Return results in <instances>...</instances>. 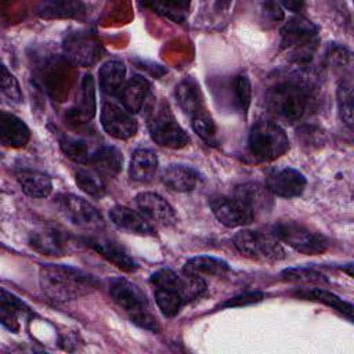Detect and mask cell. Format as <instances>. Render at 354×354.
Here are the masks:
<instances>
[{
  "label": "cell",
  "mask_w": 354,
  "mask_h": 354,
  "mask_svg": "<svg viewBox=\"0 0 354 354\" xmlns=\"http://www.w3.org/2000/svg\"><path fill=\"white\" fill-rule=\"evenodd\" d=\"M90 165L101 177H115L122 171L123 155L115 147H100L90 155Z\"/></svg>",
  "instance_id": "24"
},
{
  "label": "cell",
  "mask_w": 354,
  "mask_h": 354,
  "mask_svg": "<svg viewBox=\"0 0 354 354\" xmlns=\"http://www.w3.org/2000/svg\"><path fill=\"white\" fill-rule=\"evenodd\" d=\"M184 290H185V275L183 281L178 283L153 288L155 301L165 317L171 318L177 315L181 307L187 304L184 297Z\"/></svg>",
  "instance_id": "20"
},
{
  "label": "cell",
  "mask_w": 354,
  "mask_h": 354,
  "mask_svg": "<svg viewBox=\"0 0 354 354\" xmlns=\"http://www.w3.org/2000/svg\"><path fill=\"white\" fill-rule=\"evenodd\" d=\"M29 246L46 256H62L66 252V245L62 234L53 227L35 230L29 235Z\"/></svg>",
  "instance_id": "19"
},
{
  "label": "cell",
  "mask_w": 354,
  "mask_h": 354,
  "mask_svg": "<svg viewBox=\"0 0 354 354\" xmlns=\"http://www.w3.org/2000/svg\"><path fill=\"white\" fill-rule=\"evenodd\" d=\"M159 160L156 153L149 148H137L130 160L129 174L137 183H149L158 171Z\"/></svg>",
  "instance_id": "22"
},
{
  "label": "cell",
  "mask_w": 354,
  "mask_h": 354,
  "mask_svg": "<svg viewBox=\"0 0 354 354\" xmlns=\"http://www.w3.org/2000/svg\"><path fill=\"white\" fill-rule=\"evenodd\" d=\"M272 194L259 183H245L236 185L234 196L241 199L257 218L260 214H266L272 207Z\"/></svg>",
  "instance_id": "17"
},
{
  "label": "cell",
  "mask_w": 354,
  "mask_h": 354,
  "mask_svg": "<svg viewBox=\"0 0 354 354\" xmlns=\"http://www.w3.org/2000/svg\"><path fill=\"white\" fill-rule=\"evenodd\" d=\"M234 245L243 256L261 261H279L286 257L281 241L272 232L241 230L234 238Z\"/></svg>",
  "instance_id": "7"
},
{
  "label": "cell",
  "mask_w": 354,
  "mask_h": 354,
  "mask_svg": "<svg viewBox=\"0 0 354 354\" xmlns=\"http://www.w3.org/2000/svg\"><path fill=\"white\" fill-rule=\"evenodd\" d=\"M126 66L119 59H109L98 71L100 88L106 95H118L124 87Z\"/></svg>",
  "instance_id": "25"
},
{
  "label": "cell",
  "mask_w": 354,
  "mask_h": 354,
  "mask_svg": "<svg viewBox=\"0 0 354 354\" xmlns=\"http://www.w3.org/2000/svg\"><path fill=\"white\" fill-rule=\"evenodd\" d=\"M76 185L91 198H102L105 195V185L101 176L95 170L80 167L75 173Z\"/></svg>",
  "instance_id": "33"
},
{
  "label": "cell",
  "mask_w": 354,
  "mask_h": 354,
  "mask_svg": "<svg viewBox=\"0 0 354 354\" xmlns=\"http://www.w3.org/2000/svg\"><path fill=\"white\" fill-rule=\"evenodd\" d=\"M318 46V28L301 15L288 19L281 29V48L296 64L310 62Z\"/></svg>",
  "instance_id": "3"
},
{
  "label": "cell",
  "mask_w": 354,
  "mask_h": 354,
  "mask_svg": "<svg viewBox=\"0 0 354 354\" xmlns=\"http://www.w3.org/2000/svg\"><path fill=\"white\" fill-rule=\"evenodd\" d=\"M144 7H149L153 12H158L163 17H167L176 22H183L185 19V12L189 7L185 1H155V3H144Z\"/></svg>",
  "instance_id": "38"
},
{
  "label": "cell",
  "mask_w": 354,
  "mask_h": 354,
  "mask_svg": "<svg viewBox=\"0 0 354 354\" xmlns=\"http://www.w3.org/2000/svg\"><path fill=\"white\" fill-rule=\"evenodd\" d=\"M184 274L195 275V277H203V275H224L230 271V266L227 261L213 257V256H196L189 259L183 268Z\"/></svg>",
  "instance_id": "30"
},
{
  "label": "cell",
  "mask_w": 354,
  "mask_h": 354,
  "mask_svg": "<svg viewBox=\"0 0 354 354\" xmlns=\"http://www.w3.org/2000/svg\"><path fill=\"white\" fill-rule=\"evenodd\" d=\"M307 185V180L299 170L293 167H277L268 171L266 178V188L281 198H297Z\"/></svg>",
  "instance_id": "12"
},
{
  "label": "cell",
  "mask_w": 354,
  "mask_h": 354,
  "mask_svg": "<svg viewBox=\"0 0 354 354\" xmlns=\"http://www.w3.org/2000/svg\"><path fill=\"white\" fill-rule=\"evenodd\" d=\"M248 149L254 160L272 162L289 149V138L278 123L257 120L249 131Z\"/></svg>",
  "instance_id": "4"
},
{
  "label": "cell",
  "mask_w": 354,
  "mask_h": 354,
  "mask_svg": "<svg viewBox=\"0 0 354 354\" xmlns=\"http://www.w3.org/2000/svg\"><path fill=\"white\" fill-rule=\"evenodd\" d=\"M30 140V130L18 116L0 113V141L8 148H24Z\"/></svg>",
  "instance_id": "18"
},
{
  "label": "cell",
  "mask_w": 354,
  "mask_h": 354,
  "mask_svg": "<svg viewBox=\"0 0 354 354\" xmlns=\"http://www.w3.org/2000/svg\"><path fill=\"white\" fill-rule=\"evenodd\" d=\"M282 6L286 7V8H289V10H292V11H295V12H297V11H300V8L304 6V3H299V1L292 3V1H288V3H282Z\"/></svg>",
  "instance_id": "44"
},
{
  "label": "cell",
  "mask_w": 354,
  "mask_h": 354,
  "mask_svg": "<svg viewBox=\"0 0 354 354\" xmlns=\"http://www.w3.org/2000/svg\"><path fill=\"white\" fill-rule=\"evenodd\" d=\"M271 232L281 242L304 254H321L329 248V239L324 234L314 231L299 221H278L272 225Z\"/></svg>",
  "instance_id": "6"
},
{
  "label": "cell",
  "mask_w": 354,
  "mask_h": 354,
  "mask_svg": "<svg viewBox=\"0 0 354 354\" xmlns=\"http://www.w3.org/2000/svg\"><path fill=\"white\" fill-rule=\"evenodd\" d=\"M232 90H234V102L239 112L246 113L249 109L250 101H252V86L246 75H238L234 77L232 82Z\"/></svg>",
  "instance_id": "39"
},
{
  "label": "cell",
  "mask_w": 354,
  "mask_h": 354,
  "mask_svg": "<svg viewBox=\"0 0 354 354\" xmlns=\"http://www.w3.org/2000/svg\"><path fill=\"white\" fill-rule=\"evenodd\" d=\"M191 126L192 130L207 144L216 145L217 144V130L212 116L203 109L202 112L191 116Z\"/></svg>",
  "instance_id": "36"
},
{
  "label": "cell",
  "mask_w": 354,
  "mask_h": 354,
  "mask_svg": "<svg viewBox=\"0 0 354 354\" xmlns=\"http://www.w3.org/2000/svg\"><path fill=\"white\" fill-rule=\"evenodd\" d=\"M95 113V97H94V80L90 73H86L82 80L80 98L77 104L76 116L82 120H88Z\"/></svg>",
  "instance_id": "34"
},
{
  "label": "cell",
  "mask_w": 354,
  "mask_h": 354,
  "mask_svg": "<svg viewBox=\"0 0 354 354\" xmlns=\"http://www.w3.org/2000/svg\"><path fill=\"white\" fill-rule=\"evenodd\" d=\"M300 137L303 138V142L304 144H311V145H314V144H319L321 142V138H322V133H321V130H318V129H315L314 126H303L301 129H300Z\"/></svg>",
  "instance_id": "43"
},
{
  "label": "cell",
  "mask_w": 354,
  "mask_h": 354,
  "mask_svg": "<svg viewBox=\"0 0 354 354\" xmlns=\"http://www.w3.org/2000/svg\"><path fill=\"white\" fill-rule=\"evenodd\" d=\"M84 242L122 271L134 272L138 268V264L134 261V259L113 239L105 236H88L84 238Z\"/></svg>",
  "instance_id": "15"
},
{
  "label": "cell",
  "mask_w": 354,
  "mask_h": 354,
  "mask_svg": "<svg viewBox=\"0 0 354 354\" xmlns=\"http://www.w3.org/2000/svg\"><path fill=\"white\" fill-rule=\"evenodd\" d=\"M261 11L264 12V18L266 21L271 22V24H278L279 21L283 19V10L281 8V6L275 1H266L261 4Z\"/></svg>",
  "instance_id": "42"
},
{
  "label": "cell",
  "mask_w": 354,
  "mask_h": 354,
  "mask_svg": "<svg viewBox=\"0 0 354 354\" xmlns=\"http://www.w3.org/2000/svg\"><path fill=\"white\" fill-rule=\"evenodd\" d=\"M295 296L299 299L324 303L328 307H332L333 310L343 314L348 321H353V310H354L353 304L348 301H344L343 299H340L339 296H336L329 290H325L322 288H306V289L297 290Z\"/></svg>",
  "instance_id": "29"
},
{
  "label": "cell",
  "mask_w": 354,
  "mask_h": 354,
  "mask_svg": "<svg viewBox=\"0 0 354 354\" xmlns=\"http://www.w3.org/2000/svg\"><path fill=\"white\" fill-rule=\"evenodd\" d=\"M264 299V293L254 290V292H245L238 296H234L228 300H225L221 307L223 308H231V307H243V306H250L261 301Z\"/></svg>",
  "instance_id": "41"
},
{
  "label": "cell",
  "mask_w": 354,
  "mask_h": 354,
  "mask_svg": "<svg viewBox=\"0 0 354 354\" xmlns=\"http://www.w3.org/2000/svg\"><path fill=\"white\" fill-rule=\"evenodd\" d=\"M41 290L53 300L79 299L97 288L93 275L65 264H43L39 271Z\"/></svg>",
  "instance_id": "1"
},
{
  "label": "cell",
  "mask_w": 354,
  "mask_h": 354,
  "mask_svg": "<svg viewBox=\"0 0 354 354\" xmlns=\"http://www.w3.org/2000/svg\"><path fill=\"white\" fill-rule=\"evenodd\" d=\"M111 221L120 230L136 235H153L155 230L148 218L140 212L133 210L127 206L116 205L109 210Z\"/></svg>",
  "instance_id": "16"
},
{
  "label": "cell",
  "mask_w": 354,
  "mask_h": 354,
  "mask_svg": "<svg viewBox=\"0 0 354 354\" xmlns=\"http://www.w3.org/2000/svg\"><path fill=\"white\" fill-rule=\"evenodd\" d=\"M174 94L180 108L189 116H194L205 109L201 86L194 77H184L176 86Z\"/></svg>",
  "instance_id": "23"
},
{
  "label": "cell",
  "mask_w": 354,
  "mask_h": 354,
  "mask_svg": "<svg viewBox=\"0 0 354 354\" xmlns=\"http://www.w3.org/2000/svg\"><path fill=\"white\" fill-rule=\"evenodd\" d=\"M149 87L151 84L144 76H131L120 93V101L123 104V108H126L130 113L140 112L145 100L148 98Z\"/></svg>",
  "instance_id": "26"
},
{
  "label": "cell",
  "mask_w": 354,
  "mask_h": 354,
  "mask_svg": "<svg viewBox=\"0 0 354 354\" xmlns=\"http://www.w3.org/2000/svg\"><path fill=\"white\" fill-rule=\"evenodd\" d=\"M29 314V307L11 292L1 289L0 297V321L11 332L19 330L18 315Z\"/></svg>",
  "instance_id": "28"
},
{
  "label": "cell",
  "mask_w": 354,
  "mask_h": 354,
  "mask_svg": "<svg viewBox=\"0 0 354 354\" xmlns=\"http://www.w3.org/2000/svg\"><path fill=\"white\" fill-rule=\"evenodd\" d=\"M136 205L148 220L159 225L171 227L177 223V214L173 206L155 192H140L136 196Z\"/></svg>",
  "instance_id": "14"
},
{
  "label": "cell",
  "mask_w": 354,
  "mask_h": 354,
  "mask_svg": "<svg viewBox=\"0 0 354 354\" xmlns=\"http://www.w3.org/2000/svg\"><path fill=\"white\" fill-rule=\"evenodd\" d=\"M58 142H59V148L61 151L65 153L66 158H69L71 160L80 163V165H86L90 160V155H88V149L84 141L66 136V134H59L58 136Z\"/></svg>",
  "instance_id": "35"
},
{
  "label": "cell",
  "mask_w": 354,
  "mask_h": 354,
  "mask_svg": "<svg viewBox=\"0 0 354 354\" xmlns=\"http://www.w3.org/2000/svg\"><path fill=\"white\" fill-rule=\"evenodd\" d=\"M210 207L217 220L230 228L248 225L256 220L252 210L234 195L212 199Z\"/></svg>",
  "instance_id": "13"
},
{
  "label": "cell",
  "mask_w": 354,
  "mask_h": 354,
  "mask_svg": "<svg viewBox=\"0 0 354 354\" xmlns=\"http://www.w3.org/2000/svg\"><path fill=\"white\" fill-rule=\"evenodd\" d=\"M101 126L116 140H129L137 133V120L133 113L109 101L101 106Z\"/></svg>",
  "instance_id": "11"
},
{
  "label": "cell",
  "mask_w": 354,
  "mask_h": 354,
  "mask_svg": "<svg viewBox=\"0 0 354 354\" xmlns=\"http://www.w3.org/2000/svg\"><path fill=\"white\" fill-rule=\"evenodd\" d=\"M55 203L64 217L73 225L95 232L105 228L102 214L97 210V207L80 196L73 194H61L57 196Z\"/></svg>",
  "instance_id": "8"
},
{
  "label": "cell",
  "mask_w": 354,
  "mask_h": 354,
  "mask_svg": "<svg viewBox=\"0 0 354 354\" xmlns=\"http://www.w3.org/2000/svg\"><path fill=\"white\" fill-rule=\"evenodd\" d=\"M86 11V6L76 0H50L40 3L37 7V14L41 18H73L79 17Z\"/></svg>",
  "instance_id": "31"
},
{
  "label": "cell",
  "mask_w": 354,
  "mask_h": 354,
  "mask_svg": "<svg viewBox=\"0 0 354 354\" xmlns=\"http://www.w3.org/2000/svg\"><path fill=\"white\" fill-rule=\"evenodd\" d=\"M147 126L151 138L160 147L180 149L189 142L188 134L177 122L166 100L160 98L148 111Z\"/></svg>",
  "instance_id": "5"
},
{
  "label": "cell",
  "mask_w": 354,
  "mask_h": 354,
  "mask_svg": "<svg viewBox=\"0 0 354 354\" xmlns=\"http://www.w3.org/2000/svg\"><path fill=\"white\" fill-rule=\"evenodd\" d=\"M310 90L303 79L288 77L272 84L266 93L267 109L285 123L299 122L306 113Z\"/></svg>",
  "instance_id": "2"
},
{
  "label": "cell",
  "mask_w": 354,
  "mask_h": 354,
  "mask_svg": "<svg viewBox=\"0 0 354 354\" xmlns=\"http://www.w3.org/2000/svg\"><path fill=\"white\" fill-rule=\"evenodd\" d=\"M62 53L64 57L76 66H91L100 61L104 48L95 33L76 30L65 36Z\"/></svg>",
  "instance_id": "9"
},
{
  "label": "cell",
  "mask_w": 354,
  "mask_h": 354,
  "mask_svg": "<svg viewBox=\"0 0 354 354\" xmlns=\"http://www.w3.org/2000/svg\"><path fill=\"white\" fill-rule=\"evenodd\" d=\"M1 93L3 95L10 100L11 102H21L22 101V91L21 87L18 84V80L15 79V76L7 69L6 65L1 66Z\"/></svg>",
  "instance_id": "40"
},
{
  "label": "cell",
  "mask_w": 354,
  "mask_h": 354,
  "mask_svg": "<svg viewBox=\"0 0 354 354\" xmlns=\"http://www.w3.org/2000/svg\"><path fill=\"white\" fill-rule=\"evenodd\" d=\"M337 106L342 120L351 129L353 127V87L347 80H342L336 90Z\"/></svg>",
  "instance_id": "37"
},
{
  "label": "cell",
  "mask_w": 354,
  "mask_h": 354,
  "mask_svg": "<svg viewBox=\"0 0 354 354\" xmlns=\"http://www.w3.org/2000/svg\"><path fill=\"white\" fill-rule=\"evenodd\" d=\"M163 184L177 192H191L196 188L199 173L185 165H169L162 171Z\"/></svg>",
  "instance_id": "21"
},
{
  "label": "cell",
  "mask_w": 354,
  "mask_h": 354,
  "mask_svg": "<svg viewBox=\"0 0 354 354\" xmlns=\"http://www.w3.org/2000/svg\"><path fill=\"white\" fill-rule=\"evenodd\" d=\"M281 278L286 282L304 285V286H318L322 288L328 285V279L324 274L310 267H289L281 272Z\"/></svg>",
  "instance_id": "32"
},
{
  "label": "cell",
  "mask_w": 354,
  "mask_h": 354,
  "mask_svg": "<svg viewBox=\"0 0 354 354\" xmlns=\"http://www.w3.org/2000/svg\"><path fill=\"white\" fill-rule=\"evenodd\" d=\"M109 295L112 300L130 315V318L149 313V303L144 292L124 278H113L109 282Z\"/></svg>",
  "instance_id": "10"
},
{
  "label": "cell",
  "mask_w": 354,
  "mask_h": 354,
  "mask_svg": "<svg viewBox=\"0 0 354 354\" xmlns=\"http://www.w3.org/2000/svg\"><path fill=\"white\" fill-rule=\"evenodd\" d=\"M17 181L24 194L30 198H47L53 191V183L50 176L39 170H19L17 173Z\"/></svg>",
  "instance_id": "27"
}]
</instances>
